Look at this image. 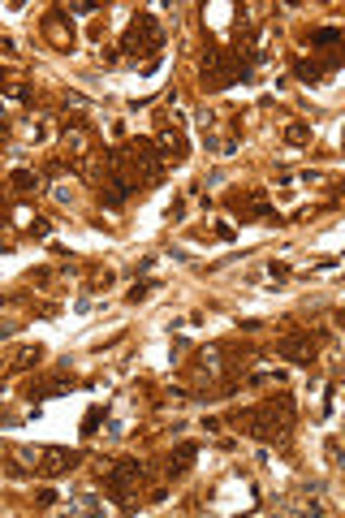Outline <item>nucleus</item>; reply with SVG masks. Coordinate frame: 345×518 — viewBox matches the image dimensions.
Instances as JSON below:
<instances>
[{"label":"nucleus","instance_id":"14","mask_svg":"<svg viewBox=\"0 0 345 518\" xmlns=\"http://www.w3.org/2000/svg\"><path fill=\"white\" fill-rule=\"evenodd\" d=\"M43 31H47V35H52L57 43H65V48H69V39H73V31H61V22H57V13H52V17H47V22H43Z\"/></svg>","mask_w":345,"mask_h":518},{"label":"nucleus","instance_id":"8","mask_svg":"<svg viewBox=\"0 0 345 518\" xmlns=\"http://www.w3.org/2000/svg\"><path fill=\"white\" fill-rule=\"evenodd\" d=\"M281 359H289V363H315V350H319V337H311V333H293V337H285L281 345Z\"/></svg>","mask_w":345,"mask_h":518},{"label":"nucleus","instance_id":"10","mask_svg":"<svg viewBox=\"0 0 345 518\" xmlns=\"http://www.w3.org/2000/svg\"><path fill=\"white\" fill-rule=\"evenodd\" d=\"M73 389V376L69 372H57V376H39L27 384V398H57V393Z\"/></svg>","mask_w":345,"mask_h":518},{"label":"nucleus","instance_id":"16","mask_svg":"<svg viewBox=\"0 0 345 518\" xmlns=\"http://www.w3.org/2000/svg\"><path fill=\"white\" fill-rule=\"evenodd\" d=\"M39 359H43V345H35V350H22V354H17V367H35Z\"/></svg>","mask_w":345,"mask_h":518},{"label":"nucleus","instance_id":"22","mask_svg":"<svg viewBox=\"0 0 345 518\" xmlns=\"http://www.w3.org/2000/svg\"><path fill=\"white\" fill-rule=\"evenodd\" d=\"M0 91H5V87H0Z\"/></svg>","mask_w":345,"mask_h":518},{"label":"nucleus","instance_id":"3","mask_svg":"<svg viewBox=\"0 0 345 518\" xmlns=\"http://www.w3.org/2000/svg\"><path fill=\"white\" fill-rule=\"evenodd\" d=\"M160 48H164V27H160V17H156V13H138L130 27H126V35H121V48H117V52L160 61Z\"/></svg>","mask_w":345,"mask_h":518},{"label":"nucleus","instance_id":"6","mask_svg":"<svg viewBox=\"0 0 345 518\" xmlns=\"http://www.w3.org/2000/svg\"><path fill=\"white\" fill-rule=\"evenodd\" d=\"M337 65H341V52L332 48L328 57H298V61H293V73H298V82L319 87V82L328 78V73H337Z\"/></svg>","mask_w":345,"mask_h":518},{"label":"nucleus","instance_id":"19","mask_svg":"<svg viewBox=\"0 0 345 518\" xmlns=\"http://www.w3.org/2000/svg\"><path fill=\"white\" fill-rule=\"evenodd\" d=\"M27 233H31V238H47V233H52V225H47V220H35Z\"/></svg>","mask_w":345,"mask_h":518},{"label":"nucleus","instance_id":"18","mask_svg":"<svg viewBox=\"0 0 345 518\" xmlns=\"http://www.w3.org/2000/svg\"><path fill=\"white\" fill-rule=\"evenodd\" d=\"M152 289H156V281H142V285H134V289H130V303H142Z\"/></svg>","mask_w":345,"mask_h":518},{"label":"nucleus","instance_id":"1","mask_svg":"<svg viewBox=\"0 0 345 518\" xmlns=\"http://www.w3.org/2000/svg\"><path fill=\"white\" fill-rule=\"evenodd\" d=\"M233 424L246 432V436H255L263 440V445H285L289 440V428H293V398H267L263 406H246L233 415Z\"/></svg>","mask_w":345,"mask_h":518},{"label":"nucleus","instance_id":"17","mask_svg":"<svg viewBox=\"0 0 345 518\" xmlns=\"http://www.w3.org/2000/svg\"><path fill=\"white\" fill-rule=\"evenodd\" d=\"M285 138H289V143H307V138H311V126H289Z\"/></svg>","mask_w":345,"mask_h":518},{"label":"nucleus","instance_id":"13","mask_svg":"<svg viewBox=\"0 0 345 518\" xmlns=\"http://www.w3.org/2000/svg\"><path fill=\"white\" fill-rule=\"evenodd\" d=\"M307 39H311L315 48H337V43H341V31H337V27H319V31H311Z\"/></svg>","mask_w":345,"mask_h":518},{"label":"nucleus","instance_id":"15","mask_svg":"<svg viewBox=\"0 0 345 518\" xmlns=\"http://www.w3.org/2000/svg\"><path fill=\"white\" fill-rule=\"evenodd\" d=\"M100 419H104V406H91V410H87V419H82V432H87V436H95V424H100Z\"/></svg>","mask_w":345,"mask_h":518},{"label":"nucleus","instance_id":"2","mask_svg":"<svg viewBox=\"0 0 345 518\" xmlns=\"http://www.w3.org/2000/svg\"><path fill=\"white\" fill-rule=\"evenodd\" d=\"M259 52L255 48H207L203 52V87L207 91H229V87H237V82H246L251 78V61H255Z\"/></svg>","mask_w":345,"mask_h":518},{"label":"nucleus","instance_id":"12","mask_svg":"<svg viewBox=\"0 0 345 518\" xmlns=\"http://www.w3.org/2000/svg\"><path fill=\"white\" fill-rule=\"evenodd\" d=\"M9 186H13V194L27 199V194H35V173H31V168H13V173H9Z\"/></svg>","mask_w":345,"mask_h":518},{"label":"nucleus","instance_id":"4","mask_svg":"<svg viewBox=\"0 0 345 518\" xmlns=\"http://www.w3.org/2000/svg\"><path fill=\"white\" fill-rule=\"evenodd\" d=\"M104 484H108V492L121 505L134 510V497H138V488L147 484V471H142V462H117L112 471L104 475Z\"/></svg>","mask_w":345,"mask_h":518},{"label":"nucleus","instance_id":"20","mask_svg":"<svg viewBox=\"0 0 345 518\" xmlns=\"http://www.w3.org/2000/svg\"><path fill=\"white\" fill-rule=\"evenodd\" d=\"M52 501H57V492H52V488H43V492H39V497H35V505H39V510H47V505H52Z\"/></svg>","mask_w":345,"mask_h":518},{"label":"nucleus","instance_id":"7","mask_svg":"<svg viewBox=\"0 0 345 518\" xmlns=\"http://www.w3.org/2000/svg\"><path fill=\"white\" fill-rule=\"evenodd\" d=\"M78 462H82L78 449H61V445H52V449L39 454V466H35V471H39L43 480H61V475H69Z\"/></svg>","mask_w":345,"mask_h":518},{"label":"nucleus","instance_id":"11","mask_svg":"<svg viewBox=\"0 0 345 518\" xmlns=\"http://www.w3.org/2000/svg\"><path fill=\"white\" fill-rule=\"evenodd\" d=\"M194 454H199V445H194V440H182V445L168 454V475H172V480L186 475V471H190V462H194Z\"/></svg>","mask_w":345,"mask_h":518},{"label":"nucleus","instance_id":"5","mask_svg":"<svg viewBox=\"0 0 345 518\" xmlns=\"http://www.w3.org/2000/svg\"><path fill=\"white\" fill-rule=\"evenodd\" d=\"M225 203H229L233 216H242V225H246V220H272V216H277L272 199H267V190H242V194H229Z\"/></svg>","mask_w":345,"mask_h":518},{"label":"nucleus","instance_id":"9","mask_svg":"<svg viewBox=\"0 0 345 518\" xmlns=\"http://www.w3.org/2000/svg\"><path fill=\"white\" fill-rule=\"evenodd\" d=\"M160 156H164V164H182L186 156H190V143H186V134L182 130H168V126H160Z\"/></svg>","mask_w":345,"mask_h":518},{"label":"nucleus","instance_id":"21","mask_svg":"<svg viewBox=\"0 0 345 518\" xmlns=\"http://www.w3.org/2000/svg\"><path fill=\"white\" fill-rule=\"evenodd\" d=\"M5 134H9V121H5V117H0V138H5Z\"/></svg>","mask_w":345,"mask_h":518}]
</instances>
